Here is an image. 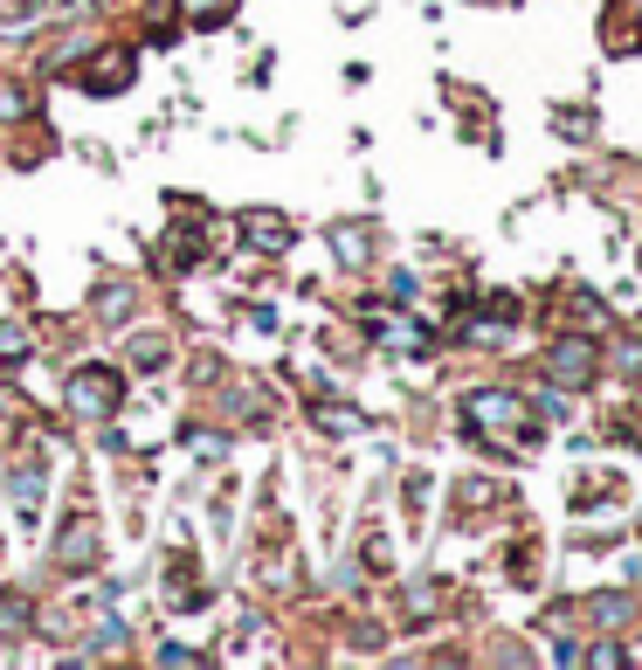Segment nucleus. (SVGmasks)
Masks as SVG:
<instances>
[{
	"label": "nucleus",
	"mask_w": 642,
	"mask_h": 670,
	"mask_svg": "<svg viewBox=\"0 0 642 670\" xmlns=\"http://www.w3.org/2000/svg\"><path fill=\"white\" fill-rule=\"evenodd\" d=\"M463 415H470V429L490 436L498 450H525V442L539 436L532 408H525L518 395H504V387H490V395H470V401H463Z\"/></svg>",
	"instance_id": "f257e3e1"
},
{
	"label": "nucleus",
	"mask_w": 642,
	"mask_h": 670,
	"mask_svg": "<svg viewBox=\"0 0 642 670\" xmlns=\"http://www.w3.org/2000/svg\"><path fill=\"white\" fill-rule=\"evenodd\" d=\"M77 83H84V90H98V98H111V90H125V83H131V49H104V55H90Z\"/></svg>",
	"instance_id": "7ed1b4c3"
},
{
	"label": "nucleus",
	"mask_w": 642,
	"mask_h": 670,
	"mask_svg": "<svg viewBox=\"0 0 642 670\" xmlns=\"http://www.w3.org/2000/svg\"><path fill=\"white\" fill-rule=\"evenodd\" d=\"M553 381H560V387H588V381H594V346H588V339L553 346Z\"/></svg>",
	"instance_id": "20e7f679"
},
{
	"label": "nucleus",
	"mask_w": 642,
	"mask_h": 670,
	"mask_svg": "<svg viewBox=\"0 0 642 670\" xmlns=\"http://www.w3.org/2000/svg\"><path fill=\"white\" fill-rule=\"evenodd\" d=\"M118 395H125V374H118V366H104V360H90V366L69 374V408H77L84 422L118 415Z\"/></svg>",
	"instance_id": "f03ea898"
},
{
	"label": "nucleus",
	"mask_w": 642,
	"mask_h": 670,
	"mask_svg": "<svg viewBox=\"0 0 642 670\" xmlns=\"http://www.w3.org/2000/svg\"><path fill=\"white\" fill-rule=\"evenodd\" d=\"M8 498H14V505H22V526H28V518H35V505H42V471H14Z\"/></svg>",
	"instance_id": "423d86ee"
},
{
	"label": "nucleus",
	"mask_w": 642,
	"mask_h": 670,
	"mask_svg": "<svg viewBox=\"0 0 642 670\" xmlns=\"http://www.w3.org/2000/svg\"><path fill=\"white\" fill-rule=\"evenodd\" d=\"M221 8H229V0H194V14H207V22H215Z\"/></svg>",
	"instance_id": "0eeeda50"
},
{
	"label": "nucleus",
	"mask_w": 642,
	"mask_h": 670,
	"mask_svg": "<svg viewBox=\"0 0 642 670\" xmlns=\"http://www.w3.org/2000/svg\"><path fill=\"white\" fill-rule=\"evenodd\" d=\"M242 235H249L256 249H283V242H291V221L270 215V208H256V215H242Z\"/></svg>",
	"instance_id": "39448f33"
}]
</instances>
